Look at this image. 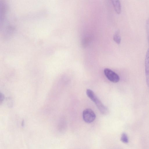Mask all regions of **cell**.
Wrapping results in <instances>:
<instances>
[{"label":"cell","mask_w":149,"mask_h":149,"mask_svg":"<svg viewBox=\"0 0 149 149\" xmlns=\"http://www.w3.org/2000/svg\"><path fill=\"white\" fill-rule=\"evenodd\" d=\"M90 39L89 38H86L82 42H83V45L84 46H86L88 44L89 42L90 41Z\"/></svg>","instance_id":"obj_9"},{"label":"cell","mask_w":149,"mask_h":149,"mask_svg":"<svg viewBox=\"0 0 149 149\" xmlns=\"http://www.w3.org/2000/svg\"><path fill=\"white\" fill-rule=\"evenodd\" d=\"M113 40L117 43L119 44L121 42V37L120 32L119 31H116L113 36Z\"/></svg>","instance_id":"obj_6"},{"label":"cell","mask_w":149,"mask_h":149,"mask_svg":"<svg viewBox=\"0 0 149 149\" xmlns=\"http://www.w3.org/2000/svg\"><path fill=\"white\" fill-rule=\"evenodd\" d=\"M104 71L106 77L110 81L114 83H117L119 81L120 78L119 75L111 70L106 68Z\"/></svg>","instance_id":"obj_3"},{"label":"cell","mask_w":149,"mask_h":149,"mask_svg":"<svg viewBox=\"0 0 149 149\" xmlns=\"http://www.w3.org/2000/svg\"><path fill=\"white\" fill-rule=\"evenodd\" d=\"M86 93L87 96L95 103L97 108L102 114L107 115L109 113L108 108L104 105L92 90L87 89Z\"/></svg>","instance_id":"obj_1"},{"label":"cell","mask_w":149,"mask_h":149,"mask_svg":"<svg viewBox=\"0 0 149 149\" xmlns=\"http://www.w3.org/2000/svg\"><path fill=\"white\" fill-rule=\"evenodd\" d=\"M145 63L146 82L149 88V47L146 52Z\"/></svg>","instance_id":"obj_4"},{"label":"cell","mask_w":149,"mask_h":149,"mask_svg":"<svg viewBox=\"0 0 149 149\" xmlns=\"http://www.w3.org/2000/svg\"><path fill=\"white\" fill-rule=\"evenodd\" d=\"M82 116L84 121L87 123L92 122L96 118L95 113L90 109H87L84 110L83 112Z\"/></svg>","instance_id":"obj_2"},{"label":"cell","mask_w":149,"mask_h":149,"mask_svg":"<svg viewBox=\"0 0 149 149\" xmlns=\"http://www.w3.org/2000/svg\"><path fill=\"white\" fill-rule=\"evenodd\" d=\"M146 29L148 42L149 45V18L146 21Z\"/></svg>","instance_id":"obj_8"},{"label":"cell","mask_w":149,"mask_h":149,"mask_svg":"<svg viewBox=\"0 0 149 149\" xmlns=\"http://www.w3.org/2000/svg\"><path fill=\"white\" fill-rule=\"evenodd\" d=\"M112 3L116 13L120 14L121 12V6L119 0H112Z\"/></svg>","instance_id":"obj_5"},{"label":"cell","mask_w":149,"mask_h":149,"mask_svg":"<svg viewBox=\"0 0 149 149\" xmlns=\"http://www.w3.org/2000/svg\"><path fill=\"white\" fill-rule=\"evenodd\" d=\"M120 139L121 141L124 143H127L128 142L127 136L125 133H123L122 134Z\"/></svg>","instance_id":"obj_7"}]
</instances>
